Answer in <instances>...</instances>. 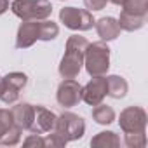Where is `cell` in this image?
I'll use <instances>...</instances> for the list:
<instances>
[{
	"mask_svg": "<svg viewBox=\"0 0 148 148\" xmlns=\"http://www.w3.org/2000/svg\"><path fill=\"white\" fill-rule=\"evenodd\" d=\"M106 89H108V96L110 98L122 99V98H125V94L129 91V84L120 75H108L106 77Z\"/></svg>",
	"mask_w": 148,
	"mask_h": 148,
	"instance_id": "5bb4252c",
	"label": "cell"
},
{
	"mask_svg": "<svg viewBox=\"0 0 148 148\" xmlns=\"http://www.w3.org/2000/svg\"><path fill=\"white\" fill-rule=\"evenodd\" d=\"M61 2H63V0H61Z\"/></svg>",
	"mask_w": 148,
	"mask_h": 148,
	"instance_id": "83f0119b",
	"label": "cell"
},
{
	"mask_svg": "<svg viewBox=\"0 0 148 148\" xmlns=\"http://www.w3.org/2000/svg\"><path fill=\"white\" fill-rule=\"evenodd\" d=\"M122 11L138 14V16H146L148 14V0H124Z\"/></svg>",
	"mask_w": 148,
	"mask_h": 148,
	"instance_id": "d6986e66",
	"label": "cell"
},
{
	"mask_svg": "<svg viewBox=\"0 0 148 148\" xmlns=\"http://www.w3.org/2000/svg\"><path fill=\"white\" fill-rule=\"evenodd\" d=\"M56 119H58V115H56L54 112L47 110V108L42 106V105H37V106H35L33 122H32L30 131L35 132V134H45V132H51V131H54Z\"/></svg>",
	"mask_w": 148,
	"mask_h": 148,
	"instance_id": "8fae6325",
	"label": "cell"
},
{
	"mask_svg": "<svg viewBox=\"0 0 148 148\" xmlns=\"http://www.w3.org/2000/svg\"><path fill=\"white\" fill-rule=\"evenodd\" d=\"M12 113V122L14 125H18L23 131H30L32 122H33V113H35V106L30 103H18L16 106L11 108Z\"/></svg>",
	"mask_w": 148,
	"mask_h": 148,
	"instance_id": "7c38bea8",
	"label": "cell"
},
{
	"mask_svg": "<svg viewBox=\"0 0 148 148\" xmlns=\"http://www.w3.org/2000/svg\"><path fill=\"white\" fill-rule=\"evenodd\" d=\"M54 131L59 132L66 141H77L84 136L86 132V122L80 115L71 113V112H64L56 119V125Z\"/></svg>",
	"mask_w": 148,
	"mask_h": 148,
	"instance_id": "277c9868",
	"label": "cell"
},
{
	"mask_svg": "<svg viewBox=\"0 0 148 148\" xmlns=\"http://www.w3.org/2000/svg\"><path fill=\"white\" fill-rule=\"evenodd\" d=\"M119 145H120V138L113 131H101L91 139V146L94 148H115Z\"/></svg>",
	"mask_w": 148,
	"mask_h": 148,
	"instance_id": "2e32d148",
	"label": "cell"
},
{
	"mask_svg": "<svg viewBox=\"0 0 148 148\" xmlns=\"http://www.w3.org/2000/svg\"><path fill=\"white\" fill-rule=\"evenodd\" d=\"M108 0H84V5L87 7V11H103L106 7Z\"/></svg>",
	"mask_w": 148,
	"mask_h": 148,
	"instance_id": "d4e9b609",
	"label": "cell"
},
{
	"mask_svg": "<svg viewBox=\"0 0 148 148\" xmlns=\"http://www.w3.org/2000/svg\"><path fill=\"white\" fill-rule=\"evenodd\" d=\"M9 11V0H0V16Z\"/></svg>",
	"mask_w": 148,
	"mask_h": 148,
	"instance_id": "484cf974",
	"label": "cell"
},
{
	"mask_svg": "<svg viewBox=\"0 0 148 148\" xmlns=\"http://www.w3.org/2000/svg\"><path fill=\"white\" fill-rule=\"evenodd\" d=\"M84 66L91 77L106 75L110 70V47L106 42H92L87 45L84 54Z\"/></svg>",
	"mask_w": 148,
	"mask_h": 148,
	"instance_id": "7a4b0ae2",
	"label": "cell"
},
{
	"mask_svg": "<svg viewBox=\"0 0 148 148\" xmlns=\"http://www.w3.org/2000/svg\"><path fill=\"white\" fill-rule=\"evenodd\" d=\"M106 96H108V89H106V77L105 75L92 77L82 87V101H86L89 106H96V105L103 103V99Z\"/></svg>",
	"mask_w": 148,
	"mask_h": 148,
	"instance_id": "9c48e42d",
	"label": "cell"
},
{
	"mask_svg": "<svg viewBox=\"0 0 148 148\" xmlns=\"http://www.w3.org/2000/svg\"><path fill=\"white\" fill-rule=\"evenodd\" d=\"M146 122L148 117L141 106H127L119 117V125L124 132H145Z\"/></svg>",
	"mask_w": 148,
	"mask_h": 148,
	"instance_id": "52a82bcc",
	"label": "cell"
},
{
	"mask_svg": "<svg viewBox=\"0 0 148 148\" xmlns=\"http://www.w3.org/2000/svg\"><path fill=\"white\" fill-rule=\"evenodd\" d=\"M124 143L129 148H145L146 146V134L145 132H125Z\"/></svg>",
	"mask_w": 148,
	"mask_h": 148,
	"instance_id": "ffe728a7",
	"label": "cell"
},
{
	"mask_svg": "<svg viewBox=\"0 0 148 148\" xmlns=\"http://www.w3.org/2000/svg\"><path fill=\"white\" fill-rule=\"evenodd\" d=\"M28 77L21 71H11L5 77H0V101L12 105L18 101L19 92L26 87Z\"/></svg>",
	"mask_w": 148,
	"mask_h": 148,
	"instance_id": "8992f818",
	"label": "cell"
},
{
	"mask_svg": "<svg viewBox=\"0 0 148 148\" xmlns=\"http://www.w3.org/2000/svg\"><path fill=\"white\" fill-rule=\"evenodd\" d=\"M37 40H40V21H23L16 33V47L18 49H28Z\"/></svg>",
	"mask_w": 148,
	"mask_h": 148,
	"instance_id": "30bf717a",
	"label": "cell"
},
{
	"mask_svg": "<svg viewBox=\"0 0 148 148\" xmlns=\"http://www.w3.org/2000/svg\"><path fill=\"white\" fill-rule=\"evenodd\" d=\"M66 139L59 134V132H52L51 131V134H45V138H44V148H63V146H66Z\"/></svg>",
	"mask_w": 148,
	"mask_h": 148,
	"instance_id": "7402d4cb",
	"label": "cell"
},
{
	"mask_svg": "<svg viewBox=\"0 0 148 148\" xmlns=\"http://www.w3.org/2000/svg\"><path fill=\"white\" fill-rule=\"evenodd\" d=\"M23 145L28 146V148H30V146H33V148H44V138H42L40 134H35V132H33V134H30V136L23 141Z\"/></svg>",
	"mask_w": 148,
	"mask_h": 148,
	"instance_id": "cb8c5ba5",
	"label": "cell"
},
{
	"mask_svg": "<svg viewBox=\"0 0 148 148\" xmlns=\"http://www.w3.org/2000/svg\"><path fill=\"white\" fill-rule=\"evenodd\" d=\"M145 21H146V16H138V14H131V12H125V11H122L120 18L117 19L120 30H125V32L141 30L145 26Z\"/></svg>",
	"mask_w": 148,
	"mask_h": 148,
	"instance_id": "9a60e30c",
	"label": "cell"
},
{
	"mask_svg": "<svg viewBox=\"0 0 148 148\" xmlns=\"http://www.w3.org/2000/svg\"><path fill=\"white\" fill-rule=\"evenodd\" d=\"M89 40L82 35H71L66 40L64 54L59 63V75L63 79H77L84 66V54Z\"/></svg>",
	"mask_w": 148,
	"mask_h": 148,
	"instance_id": "6da1fadb",
	"label": "cell"
},
{
	"mask_svg": "<svg viewBox=\"0 0 148 148\" xmlns=\"http://www.w3.org/2000/svg\"><path fill=\"white\" fill-rule=\"evenodd\" d=\"M11 11L21 21H42L51 18L52 4L49 0H14L11 4Z\"/></svg>",
	"mask_w": 148,
	"mask_h": 148,
	"instance_id": "3957f363",
	"label": "cell"
},
{
	"mask_svg": "<svg viewBox=\"0 0 148 148\" xmlns=\"http://www.w3.org/2000/svg\"><path fill=\"white\" fill-rule=\"evenodd\" d=\"M59 35V26L52 19H42L40 21V40L42 42H51Z\"/></svg>",
	"mask_w": 148,
	"mask_h": 148,
	"instance_id": "ac0fdd59",
	"label": "cell"
},
{
	"mask_svg": "<svg viewBox=\"0 0 148 148\" xmlns=\"http://www.w3.org/2000/svg\"><path fill=\"white\" fill-rule=\"evenodd\" d=\"M92 119H94V122L99 124V125H110V124L115 120V112H113L112 106L99 103V105H96V106L92 108Z\"/></svg>",
	"mask_w": 148,
	"mask_h": 148,
	"instance_id": "e0dca14e",
	"label": "cell"
},
{
	"mask_svg": "<svg viewBox=\"0 0 148 148\" xmlns=\"http://www.w3.org/2000/svg\"><path fill=\"white\" fill-rule=\"evenodd\" d=\"M56 99L63 108H73L82 101V86L75 79H64L58 86Z\"/></svg>",
	"mask_w": 148,
	"mask_h": 148,
	"instance_id": "ba28073f",
	"label": "cell"
},
{
	"mask_svg": "<svg viewBox=\"0 0 148 148\" xmlns=\"http://www.w3.org/2000/svg\"><path fill=\"white\" fill-rule=\"evenodd\" d=\"M108 2H112V4H115V5H122L124 0H108Z\"/></svg>",
	"mask_w": 148,
	"mask_h": 148,
	"instance_id": "4316f807",
	"label": "cell"
},
{
	"mask_svg": "<svg viewBox=\"0 0 148 148\" xmlns=\"http://www.w3.org/2000/svg\"><path fill=\"white\" fill-rule=\"evenodd\" d=\"M94 28H96L98 37L103 42H112V40L119 38V35H120V26H119L117 19L112 16H106V18L94 21Z\"/></svg>",
	"mask_w": 148,
	"mask_h": 148,
	"instance_id": "4fadbf2b",
	"label": "cell"
},
{
	"mask_svg": "<svg viewBox=\"0 0 148 148\" xmlns=\"http://www.w3.org/2000/svg\"><path fill=\"white\" fill-rule=\"evenodd\" d=\"M12 125H14V122H12V113H11V110L0 108V139L4 138V134H5Z\"/></svg>",
	"mask_w": 148,
	"mask_h": 148,
	"instance_id": "603a6c76",
	"label": "cell"
},
{
	"mask_svg": "<svg viewBox=\"0 0 148 148\" xmlns=\"http://www.w3.org/2000/svg\"><path fill=\"white\" fill-rule=\"evenodd\" d=\"M59 21L73 32H87L94 26L92 12L79 7H63L59 11Z\"/></svg>",
	"mask_w": 148,
	"mask_h": 148,
	"instance_id": "5b68a950",
	"label": "cell"
},
{
	"mask_svg": "<svg viewBox=\"0 0 148 148\" xmlns=\"http://www.w3.org/2000/svg\"><path fill=\"white\" fill-rule=\"evenodd\" d=\"M21 134H23V129H19L18 125H12V127H11V129L4 134V138L0 139V145H5V146H14V145H18V143H19Z\"/></svg>",
	"mask_w": 148,
	"mask_h": 148,
	"instance_id": "44dd1931",
	"label": "cell"
}]
</instances>
